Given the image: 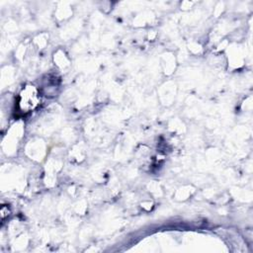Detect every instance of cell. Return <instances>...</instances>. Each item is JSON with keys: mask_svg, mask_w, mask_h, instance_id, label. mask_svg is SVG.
Here are the masks:
<instances>
[{"mask_svg": "<svg viewBox=\"0 0 253 253\" xmlns=\"http://www.w3.org/2000/svg\"><path fill=\"white\" fill-rule=\"evenodd\" d=\"M40 102V97L37 89L34 86H26L19 95V108L23 112L34 110Z\"/></svg>", "mask_w": 253, "mask_h": 253, "instance_id": "6da1fadb", "label": "cell"}]
</instances>
